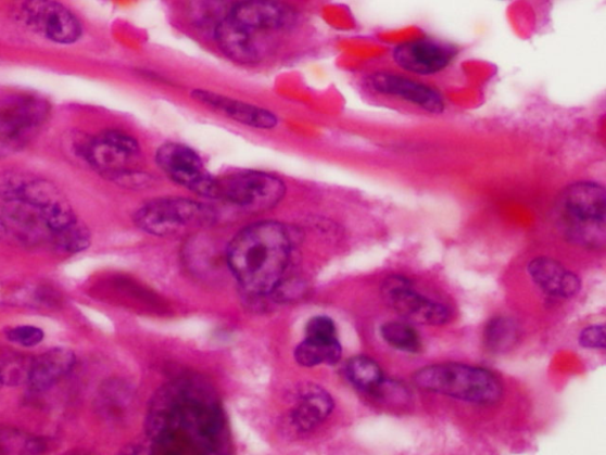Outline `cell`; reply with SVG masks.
<instances>
[{
  "instance_id": "cell-26",
  "label": "cell",
  "mask_w": 606,
  "mask_h": 455,
  "mask_svg": "<svg viewBox=\"0 0 606 455\" xmlns=\"http://www.w3.org/2000/svg\"><path fill=\"white\" fill-rule=\"evenodd\" d=\"M8 340L24 347H33L43 341L45 332L36 327H17L7 332Z\"/></svg>"
},
{
  "instance_id": "cell-8",
  "label": "cell",
  "mask_w": 606,
  "mask_h": 455,
  "mask_svg": "<svg viewBox=\"0 0 606 455\" xmlns=\"http://www.w3.org/2000/svg\"><path fill=\"white\" fill-rule=\"evenodd\" d=\"M286 191V185L278 176L265 172H240L217 179L215 199L248 213H262L278 205Z\"/></svg>"
},
{
  "instance_id": "cell-22",
  "label": "cell",
  "mask_w": 606,
  "mask_h": 455,
  "mask_svg": "<svg viewBox=\"0 0 606 455\" xmlns=\"http://www.w3.org/2000/svg\"><path fill=\"white\" fill-rule=\"evenodd\" d=\"M380 334L393 349L416 354L421 347L420 337L408 323L388 321L381 325Z\"/></svg>"
},
{
  "instance_id": "cell-29",
  "label": "cell",
  "mask_w": 606,
  "mask_h": 455,
  "mask_svg": "<svg viewBox=\"0 0 606 455\" xmlns=\"http://www.w3.org/2000/svg\"><path fill=\"white\" fill-rule=\"evenodd\" d=\"M2 386H3V383H2V381H0V388H2Z\"/></svg>"
},
{
  "instance_id": "cell-24",
  "label": "cell",
  "mask_w": 606,
  "mask_h": 455,
  "mask_svg": "<svg viewBox=\"0 0 606 455\" xmlns=\"http://www.w3.org/2000/svg\"><path fill=\"white\" fill-rule=\"evenodd\" d=\"M517 330L510 320L497 318L485 330V341L494 350H504L516 341Z\"/></svg>"
},
{
  "instance_id": "cell-11",
  "label": "cell",
  "mask_w": 606,
  "mask_h": 455,
  "mask_svg": "<svg viewBox=\"0 0 606 455\" xmlns=\"http://www.w3.org/2000/svg\"><path fill=\"white\" fill-rule=\"evenodd\" d=\"M381 292L387 304L407 321L442 325L451 319L450 308L416 292L413 282L402 276L388 278Z\"/></svg>"
},
{
  "instance_id": "cell-9",
  "label": "cell",
  "mask_w": 606,
  "mask_h": 455,
  "mask_svg": "<svg viewBox=\"0 0 606 455\" xmlns=\"http://www.w3.org/2000/svg\"><path fill=\"white\" fill-rule=\"evenodd\" d=\"M134 219L140 230L151 236L171 237L210 224L214 213L205 204L189 199H157L139 207Z\"/></svg>"
},
{
  "instance_id": "cell-20",
  "label": "cell",
  "mask_w": 606,
  "mask_h": 455,
  "mask_svg": "<svg viewBox=\"0 0 606 455\" xmlns=\"http://www.w3.org/2000/svg\"><path fill=\"white\" fill-rule=\"evenodd\" d=\"M342 355L338 337H306L295 350V359L302 367H316L321 364L333 366Z\"/></svg>"
},
{
  "instance_id": "cell-2",
  "label": "cell",
  "mask_w": 606,
  "mask_h": 455,
  "mask_svg": "<svg viewBox=\"0 0 606 455\" xmlns=\"http://www.w3.org/2000/svg\"><path fill=\"white\" fill-rule=\"evenodd\" d=\"M292 229L274 220L241 230L228 249L229 266L243 288L269 294L279 288L293 253Z\"/></svg>"
},
{
  "instance_id": "cell-4",
  "label": "cell",
  "mask_w": 606,
  "mask_h": 455,
  "mask_svg": "<svg viewBox=\"0 0 606 455\" xmlns=\"http://www.w3.org/2000/svg\"><path fill=\"white\" fill-rule=\"evenodd\" d=\"M606 194L595 181H578L566 188L557 202V220L564 237L584 249L605 245Z\"/></svg>"
},
{
  "instance_id": "cell-6",
  "label": "cell",
  "mask_w": 606,
  "mask_h": 455,
  "mask_svg": "<svg viewBox=\"0 0 606 455\" xmlns=\"http://www.w3.org/2000/svg\"><path fill=\"white\" fill-rule=\"evenodd\" d=\"M50 115L47 100L28 94L0 97V160L18 153L41 131Z\"/></svg>"
},
{
  "instance_id": "cell-13",
  "label": "cell",
  "mask_w": 606,
  "mask_h": 455,
  "mask_svg": "<svg viewBox=\"0 0 606 455\" xmlns=\"http://www.w3.org/2000/svg\"><path fill=\"white\" fill-rule=\"evenodd\" d=\"M227 17L256 36L293 27L296 12L282 0H240L233 3Z\"/></svg>"
},
{
  "instance_id": "cell-27",
  "label": "cell",
  "mask_w": 606,
  "mask_h": 455,
  "mask_svg": "<svg viewBox=\"0 0 606 455\" xmlns=\"http://www.w3.org/2000/svg\"><path fill=\"white\" fill-rule=\"evenodd\" d=\"M306 337H318V338L337 337L336 324L329 317L316 316L312 318L307 324Z\"/></svg>"
},
{
  "instance_id": "cell-16",
  "label": "cell",
  "mask_w": 606,
  "mask_h": 455,
  "mask_svg": "<svg viewBox=\"0 0 606 455\" xmlns=\"http://www.w3.org/2000/svg\"><path fill=\"white\" fill-rule=\"evenodd\" d=\"M529 275L546 294L571 298L582 288V281L560 263L551 257H536L529 265Z\"/></svg>"
},
{
  "instance_id": "cell-12",
  "label": "cell",
  "mask_w": 606,
  "mask_h": 455,
  "mask_svg": "<svg viewBox=\"0 0 606 455\" xmlns=\"http://www.w3.org/2000/svg\"><path fill=\"white\" fill-rule=\"evenodd\" d=\"M366 85L377 96L402 100L428 113L441 114L445 110L438 89L401 74L377 72L367 77Z\"/></svg>"
},
{
  "instance_id": "cell-19",
  "label": "cell",
  "mask_w": 606,
  "mask_h": 455,
  "mask_svg": "<svg viewBox=\"0 0 606 455\" xmlns=\"http://www.w3.org/2000/svg\"><path fill=\"white\" fill-rule=\"evenodd\" d=\"M333 400L326 390L316 386L302 389L292 410V421L302 432H310L321 425L332 413Z\"/></svg>"
},
{
  "instance_id": "cell-10",
  "label": "cell",
  "mask_w": 606,
  "mask_h": 455,
  "mask_svg": "<svg viewBox=\"0 0 606 455\" xmlns=\"http://www.w3.org/2000/svg\"><path fill=\"white\" fill-rule=\"evenodd\" d=\"M155 163L175 184L200 194L215 199L216 181L207 172L201 155L180 142H165L155 151Z\"/></svg>"
},
{
  "instance_id": "cell-23",
  "label": "cell",
  "mask_w": 606,
  "mask_h": 455,
  "mask_svg": "<svg viewBox=\"0 0 606 455\" xmlns=\"http://www.w3.org/2000/svg\"><path fill=\"white\" fill-rule=\"evenodd\" d=\"M233 3L232 0H192V18L197 24L215 28L228 16Z\"/></svg>"
},
{
  "instance_id": "cell-3",
  "label": "cell",
  "mask_w": 606,
  "mask_h": 455,
  "mask_svg": "<svg viewBox=\"0 0 606 455\" xmlns=\"http://www.w3.org/2000/svg\"><path fill=\"white\" fill-rule=\"evenodd\" d=\"M74 142L78 157L105 179L130 188L149 184V176L139 168L142 151L135 137L118 129H108Z\"/></svg>"
},
{
  "instance_id": "cell-17",
  "label": "cell",
  "mask_w": 606,
  "mask_h": 455,
  "mask_svg": "<svg viewBox=\"0 0 606 455\" xmlns=\"http://www.w3.org/2000/svg\"><path fill=\"white\" fill-rule=\"evenodd\" d=\"M214 35L219 50L230 60L242 64H253L260 60L256 36L228 17L216 25Z\"/></svg>"
},
{
  "instance_id": "cell-14",
  "label": "cell",
  "mask_w": 606,
  "mask_h": 455,
  "mask_svg": "<svg viewBox=\"0 0 606 455\" xmlns=\"http://www.w3.org/2000/svg\"><path fill=\"white\" fill-rule=\"evenodd\" d=\"M456 56L452 46L420 38L394 48L392 59L397 66L408 74L419 76L437 75L451 66Z\"/></svg>"
},
{
  "instance_id": "cell-5",
  "label": "cell",
  "mask_w": 606,
  "mask_h": 455,
  "mask_svg": "<svg viewBox=\"0 0 606 455\" xmlns=\"http://www.w3.org/2000/svg\"><path fill=\"white\" fill-rule=\"evenodd\" d=\"M415 384L426 392L477 405H494L503 396V384L489 370L459 363L432 364L414 375Z\"/></svg>"
},
{
  "instance_id": "cell-1",
  "label": "cell",
  "mask_w": 606,
  "mask_h": 455,
  "mask_svg": "<svg viewBox=\"0 0 606 455\" xmlns=\"http://www.w3.org/2000/svg\"><path fill=\"white\" fill-rule=\"evenodd\" d=\"M147 431L153 446L166 454H218L229 440L214 389L195 377H180L156 393Z\"/></svg>"
},
{
  "instance_id": "cell-28",
  "label": "cell",
  "mask_w": 606,
  "mask_h": 455,
  "mask_svg": "<svg viewBox=\"0 0 606 455\" xmlns=\"http://www.w3.org/2000/svg\"><path fill=\"white\" fill-rule=\"evenodd\" d=\"M579 343L586 349H601L605 347V328L604 325H594L582 331L579 336Z\"/></svg>"
},
{
  "instance_id": "cell-18",
  "label": "cell",
  "mask_w": 606,
  "mask_h": 455,
  "mask_svg": "<svg viewBox=\"0 0 606 455\" xmlns=\"http://www.w3.org/2000/svg\"><path fill=\"white\" fill-rule=\"evenodd\" d=\"M75 362V355L71 350H49L33 361L28 383L35 392H45L67 376Z\"/></svg>"
},
{
  "instance_id": "cell-21",
  "label": "cell",
  "mask_w": 606,
  "mask_h": 455,
  "mask_svg": "<svg viewBox=\"0 0 606 455\" xmlns=\"http://www.w3.org/2000/svg\"><path fill=\"white\" fill-rule=\"evenodd\" d=\"M349 381L362 392L379 395L386 384L383 370L370 357L351 358L345 368Z\"/></svg>"
},
{
  "instance_id": "cell-25",
  "label": "cell",
  "mask_w": 606,
  "mask_h": 455,
  "mask_svg": "<svg viewBox=\"0 0 606 455\" xmlns=\"http://www.w3.org/2000/svg\"><path fill=\"white\" fill-rule=\"evenodd\" d=\"M33 361L22 357L9 358L0 363V381L8 386L28 383Z\"/></svg>"
},
{
  "instance_id": "cell-15",
  "label": "cell",
  "mask_w": 606,
  "mask_h": 455,
  "mask_svg": "<svg viewBox=\"0 0 606 455\" xmlns=\"http://www.w3.org/2000/svg\"><path fill=\"white\" fill-rule=\"evenodd\" d=\"M191 98L202 105L228 116L233 122L256 129H269L279 125L278 115L274 112L237 100L207 89H193Z\"/></svg>"
},
{
  "instance_id": "cell-7",
  "label": "cell",
  "mask_w": 606,
  "mask_h": 455,
  "mask_svg": "<svg viewBox=\"0 0 606 455\" xmlns=\"http://www.w3.org/2000/svg\"><path fill=\"white\" fill-rule=\"evenodd\" d=\"M15 12L24 28L54 45L73 46L85 34L81 20L60 0H22Z\"/></svg>"
}]
</instances>
